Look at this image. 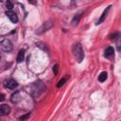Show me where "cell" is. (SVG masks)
<instances>
[{
	"mask_svg": "<svg viewBox=\"0 0 121 121\" xmlns=\"http://www.w3.org/2000/svg\"><path fill=\"white\" fill-rule=\"evenodd\" d=\"M17 86H18V83L14 79H9V80H6L4 82V87L5 88H8V89H10V90L15 89Z\"/></svg>",
	"mask_w": 121,
	"mask_h": 121,
	"instance_id": "3",
	"label": "cell"
},
{
	"mask_svg": "<svg viewBox=\"0 0 121 121\" xmlns=\"http://www.w3.org/2000/svg\"><path fill=\"white\" fill-rule=\"evenodd\" d=\"M58 70H59V65L58 64H55L53 66V72H54V75L57 76L58 75Z\"/></svg>",
	"mask_w": 121,
	"mask_h": 121,
	"instance_id": "15",
	"label": "cell"
},
{
	"mask_svg": "<svg viewBox=\"0 0 121 121\" xmlns=\"http://www.w3.org/2000/svg\"><path fill=\"white\" fill-rule=\"evenodd\" d=\"M24 58H25V49H21V50L19 51L18 55H17V59H16L17 62H18V63L22 62V61L24 60Z\"/></svg>",
	"mask_w": 121,
	"mask_h": 121,
	"instance_id": "7",
	"label": "cell"
},
{
	"mask_svg": "<svg viewBox=\"0 0 121 121\" xmlns=\"http://www.w3.org/2000/svg\"><path fill=\"white\" fill-rule=\"evenodd\" d=\"M0 49L4 52H9L12 50V43L9 40L4 39L3 41L0 42Z\"/></svg>",
	"mask_w": 121,
	"mask_h": 121,
	"instance_id": "2",
	"label": "cell"
},
{
	"mask_svg": "<svg viewBox=\"0 0 121 121\" xmlns=\"http://www.w3.org/2000/svg\"><path fill=\"white\" fill-rule=\"evenodd\" d=\"M6 15L9 17V19L12 23H17L18 22V16H17V14L14 11H12V10H7L6 11Z\"/></svg>",
	"mask_w": 121,
	"mask_h": 121,
	"instance_id": "4",
	"label": "cell"
},
{
	"mask_svg": "<svg viewBox=\"0 0 121 121\" xmlns=\"http://www.w3.org/2000/svg\"><path fill=\"white\" fill-rule=\"evenodd\" d=\"M29 116H30V113H29V112H27V113H26L25 115H22V116L19 118V121H25V120H26V119H27Z\"/></svg>",
	"mask_w": 121,
	"mask_h": 121,
	"instance_id": "13",
	"label": "cell"
},
{
	"mask_svg": "<svg viewBox=\"0 0 121 121\" xmlns=\"http://www.w3.org/2000/svg\"><path fill=\"white\" fill-rule=\"evenodd\" d=\"M5 99V95L4 94H0V102L3 101Z\"/></svg>",
	"mask_w": 121,
	"mask_h": 121,
	"instance_id": "16",
	"label": "cell"
},
{
	"mask_svg": "<svg viewBox=\"0 0 121 121\" xmlns=\"http://www.w3.org/2000/svg\"><path fill=\"white\" fill-rule=\"evenodd\" d=\"M79 18H80V14H77L74 18H73V21H72V23H73V25L75 26V25H77L78 23V20H79Z\"/></svg>",
	"mask_w": 121,
	"mask_h": 121,
	"instance_id": "11",
	"label": "cell"
},
{
	"mask_svg": "<svg viewBox=\"0 0 121 121\" xmlns=\"http://www.w3.org/2000/svg\"><path fill=\"white\" fill-rule=\"evenodd\" d=\"M65 81H66V79H65L64 78H61V79H60V80L58 82V84H57V87H59V88H60V87H61V86H62V85L65 83Z\"/></svg>",
	"mask_w": 121,
	"mask_h": 121,
	"instance_id": "14",
	"label": "cell"
},
{
	"mask_svg": "<svg viewBox=\"0 0 121 121\" xmlns=\"http://www.w3.org/2000/svg\"><path fill=\"white\" fill-rule=\"evenodd\" d=\"M72 50H73V53H74V56L76 57L77 60L78 62H80L83 58H84V51L82 49V46L80 43H75L72 47Z\"/></svg>",
	"mask_w": 121,
	"mask_h": 121,
	"instance_id": "1",
	"label": "cell"
},
{
	"mask_svg": "<svg viewBox=\"0 0 121 121\" xmlns=\"http://www.w3.org/2000/svg\"><path fill=\"white\" fill-rule=\"evenodd\" d=\"M110 8H111V7H108V8H107V9H105V10L103 11V13L101 14V16H100V18H99V20H98V21H97V23H96L97 25H99V24H101V23H102V22H103V21L105 20V18H106V15H107V13H108V11H109V9H110Z\"/></svg>",
	"mask_w": 121,
	"mask_h": 121,
	"instance_id": "8",
	"label": "cell"
},
{
	"mask_svg": "<svg viewBox=\"0 0 121 121\" xmlns=\"http://www.w3.org/2000/svg\"><path fill=\"white\" fill-rule=\"evenodd\" d=\"M0 60H1V58H0Z\"/></svg>",
	"mask_w": 121,
	"mask_h": 121,
	"instance_id": "17",
	"label": "cell"
},
{
	"mask_svg": "<svg viewBox=\"0 0 121 121\" xmlns=\"http://www.w3.org/2000/svg\"><path fill=\"white\" fill-rule=\"evenodd\" d=\"M107 73L106 72H101L100 74H99V76H98V80L100 81V82H104L106 79H107Z\"/></svg>",
	"mask_w": 121,
	"mask_h": 121,
	"instance_id": "10",
	"label": "cell"
},
{
	"mask_svg": "<svg viewBox=\"0 0 121 121\" xmlns=\"http://www.w3.org/2000/svg\"><path fill=\"white\" fill-rule=\"evenodd\" d=\"M113 53H114V49H113L112 46H109V47L106 48L105 53H104V56L107 57V58H109V57H111L112 55H113Z\"/></svg>",
	"mask_w": 121,
	"mask_h": 121,
	"instance_id": "9",
	"label": "cell"
},
{
	"mask_svg": "<svg viewBox=\"0 0 121 121\" xmlns=\"http://www.w3.org/2000/svg\"><path fill=\"white\" fill-rule=\"evenodd\" d=\"M10 112V107L7 104H0V115H7Z\"/></svg>",
	"mask_w": 121,
	"mask_h": 121,
	"instance_id": "5",
	"label": "cell"
},
{
	"mask_svg": "<svg viewBox=\"0 0 121 121\" xmlns=\"http://www.w3.org/2000/svg\"><path fill=\"white\" fill-rule=\"evenodd\" d=\"M6 7H7L8 10H12V9H13V5H12V3L10 1H7L6 2Z\"/></svg>",
	"mask_w": 121,
	"mask_h": 121,
	"instance_id": "12",
	"label": "cell"
},
{
	"mask_svg": "<svg viewBox=\"0 0 121 121\" xmlns=\"http://www.w3.org/2000/svg\"><path fill=\"white\" fill-rule=\"evenodd\" d=\"M20 99H21V95H20V93L18 91L13 93L10 96V100H11L12 103H17V102L20 101Z\"/></svg>",
	"mask_w": 121,
	"mask_h": 121,
	"instance_id": "6",
	"label": "cell"
}]
</instances>
